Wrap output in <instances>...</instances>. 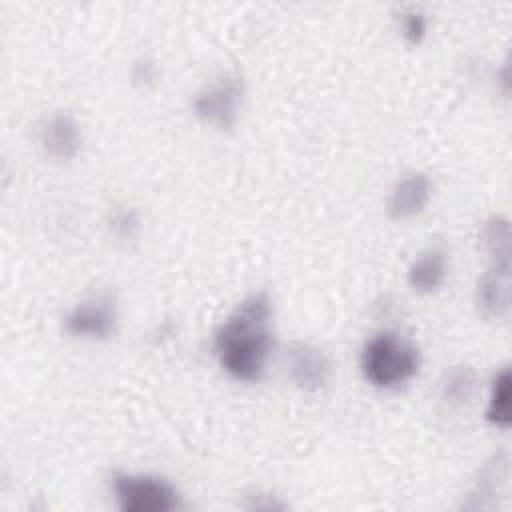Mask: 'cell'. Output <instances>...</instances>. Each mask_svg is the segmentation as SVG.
Here are the masks:
<instances>
[{
  "mask_svg": "<svg viewBox=\"0 0 512 512\" xmlns=\"http://www.w3.org/2000/svg\"><path fill=\"white\" fill-rule=\"evenodd\" d=\"M272 298L266 290L248 294L216 328L212 350L220 368L236 382H258L274 350Z\"/></svg>",
  "mask_w": 512,
  "mask_h": 512,
  "instance_id": "cell-1",
  "label": "cell"
},
{
  "mask_svg": "<svg viewBox=\"0 0 512 512\" xmlns=\"http://www.w3.org/2000/svg\"><path fill=\"white\" fill-rule=\"evenodd\" d=\"M418 370V346L396 332H378L362 346L360 372L364 380L378 390H396L410 382Z\"/></svg>",
  "mask_w": 512,
  "mask_h": 512,
  "instance_id": "cell-2",
  "label": "cell"
},
{
  "mask_svg": "<svg viewBox=\"0 0 512 512\" xmlns=\"http://www.w3.org/2000/svg\"><path fill=\"white\" fill-rule=\"evenodd\" d=\"M112 492L122 512H174L180 508L176 486L156 474L118 472L112 478Z\"/></svg>",
  "mask_w": 512,
  "mask_h": 512,
  "instance_id": "cell-3",
  "label": "cell"
},
{
  "mask_svg": "<svg viewBox=\"0 0 512 512\" xmlns=\"http://www.w3.org/2000/svg\"><path fill=\"white\" fill-rule=\"evenodd\" d=\"M242 102L244 80L238 74H224L196 92L192 110L204 124L216 130H230L238 122Z\"/></svg>",
  "mask_w": 512,
  "mask_h": 512,
  "instance_id": "cell-4",
  "label": "cell"
},
{
  "mask_svg": "<svg viewBox=\"0 0 512 512\" xmlns=\"http://www.w3.org/2000/svg\"><path fill=\"white\" fill-rule=\"evenodd\" d=\"M118 324V306L112 292H98L78 302L64 316V330L74 338L106 340Z\"/></svg>",
  "mask_w": 512,
  "mask_h": 512,
  "instance_id": "cell-5",
  "label": "cell"
},
{
  "mask_svg": "<svg viewBox=\"0 0 512 512\" xmlns=\"http://www.w3.org/2000/svg\"><path fill=\"white\" fill-rule=\"evenodd\" d=\"M288 376L304 392H318L332 374V364L322 348L310 342L296 340L286 348Z\"/></svg>",
  "mask_w": 512,
  "mask_h": 512,
  "instance_id": "cell-6",
  "label": "cell"
},
{
  "mask_svg": "<svg viewBox=\"0 0 512 512\" xmlns=\"http://www.w3.org/2000/svg\"><path fill=\"white\" fill-rule=\"evenodd\" d=\"M432 180L424 172H410L396 180L388 194L386 210L392 220H410L422 214L432 198Z\"/></svg>",
  "mask_w": 512,
  "mask_h": 512,
  "instance_id": "cell-7",
  "label": "cell"
},
{
  "mask_svg": "<svg viewBox=\"0 0 512 512\" xmlns=\"http://www.w3.org/2000/svg\"><path fill=\"white\" fill-rule=\"evenodd\" d=\"M38 142L50 158L72 160L82 148V130L70 114L52 112L38 126Z\"/></svg>",
  "mask_w": 512,
  "mask_h": 512,
  "instance_id": "cell-8",
  "label": "cell"
},
{
  "mask_svg": "<svg viewBox=\"0 0 512 512\" xmlns=\"http://www.w3.org/2000/svg\"><path fill=\"white\" fill-rule=\"evenodd\" d=\"M474 302L486 318L506 316L510 308V266L490 264L476 282Z\"/></svg>",
  "mask_w": 512,
  "mask_h": 512,
  "instance_id": "cell-9",
  "label": "cell"
},
{
  "mask_svg": "<svg viewBox=\"0 0 512 512\" xmlns=\"http://www.w3.org/2000/svg\"><path fill=\"white\" fill-rule=\"evenodd\" d=\"M448 270V252L442 246H428L422 252H418V256H414V260L408 266L406 278L414 292L432 294L438 288H442V284L448 278Z\"/></svg>",
  "mask_w": 512,
  "mask_h": 512,
  "instance_id": "cell-10",
  "label": "cell"
},
{
  "mask_svg": "<svg viewBox=\"0 0 512 512\" xmlns=\"http://www.w3.org/2000/svg\"><path fill=\"white\" fill-rule=\"evenodd\" d=\"M510 478V460L508 452L502 450L494 454L478 472V478L474 482V488L468 494V502L464 508L482 510V508H494L496 496H502V492L508 486Z\"/></svg>",
  "mask_w": 512,
  "mask_h": 512,
  "instance_id": "cell-11",
  "label": "cell"
},
{
  "mask_svg": "<svg viewBox=\"0 0 512 512\" xmlns=\"http://www.w3.org/2000/svg\"><path fill=\"white\" fill-rule=\"evenodd\" d=\"M478 392V374L472 366L458 364L448 368L440 380V400L448 408H462Z\"/></svg>",
  "mask_w": 512,
  "mask_h": 512,
  "instance_id": "cell-12",
  "label": "cell"
},
{
  "mask_svg": "<svg viewBox=\"0 0 512 512\" xmlns=\"http://www.w3.org/2000/svg\"><path fill=\"white\" fill-rule=\"evenodd\" d=\"M478 242L490 264L510 266V222L506 216L494 214L482 222Z\"/></svg>",
  "mask_w": 512,
  "mask_h": 512,
  "instance_id": "cell-13",
  "label": "cell"
},
{
  "mask_svg": "<svg viewBox=\"0 0 512 512\" xmlns=\"http://www.w3.org/2000/svg\"><path fill=\"white\" fill-rule=\"evenodd\" d=\"M510 388H512L510 368L504 366L492 378L490 396H488V404L484 410L486 420L492 426L502 428V430H506L510 426Z\"/></svg>",
  "mask_w": 512,
  "mask_h": 512,
  "instance_id": "cell-14",
  "label": "cell"
},
{
  "mask_svg": "<svg viewBox=\"0 0 512 512\" xmlns=\"http://www.w3.org/2000/svg\"><path fill=\"white\" fill-rule=\"evenodd\" d=\"M110 232L118 240H132L140 230V218L134 208H120L114 210L110 216Z\"/></svg>",
  "mask_w": 512,
  "mask_h": 512,
  "instance_id": "cell-15",
  "label": "cell"
},
{
  "mask_svg": "<svg viewBox=\"0 0 512 512\" xmlns=\"http://www.w3.org/2000/svg\"><path fill=\"white\" fill-rule=\"evenodd\" d=\"M402 36L406 38V42L410 44H420L426 36V30H428V22L424 18V14L416 12V10H410L402 16Z\"/></svg>",
  "mask_w": 512,
  "mask_h": 512,
  "instance_id": "cell-16",
  "label": "cell"
},
{
  "mask_svg": "<svg viewBox=\"0 0 512 512\" xmlns=\"http://www.w3.org/2000/svg\"><path fill=\"white\" fill-rule=\"evenodd\" d=\"M132 78H134V82L140 84V86L152 84V82L156 80V66H154V62H150V60H146V58L138 60V62L134 64V68H132Z\"/></svg>",
  "mask_w": 512,
  "mask_h": 512,
  "instance_id": "cell-17",
  "label": "cell"
}]
</instances>
